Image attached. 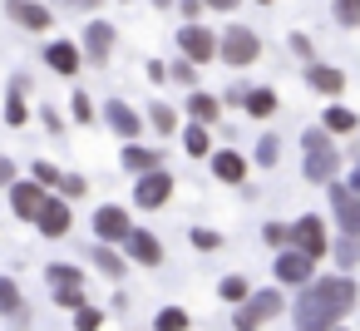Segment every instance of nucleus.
Here are the masks:
<instances>
[{"mask_svg": "<svg viewBox=\"0 0 360 331\" xmlns=\"http://www.w3.org/2000/svg\"><path fill=\"white\" fill-rule=\"evenodd\" d=\"M70 6H75V11H99L104 0H70Z\"/></svg>", "mask_w": 360, "mask_h": 331, "instance_id": "8fccbe9b", "label": "nucleus"}, {"mask_svg": "<svg viewBox=\"0 0 360 331\" xmlns=\"http://www.w3.org/2000/svg\"><path fill=\"white\" fill-rule=\"evenodd\" d=\"M70 227H75V213H70V203L60 198V193H50L45 203H40V213H35V232L40 237H70Z\"/></svg>", "mask_w": 360, "mask_h": 331, "instance_id": "0eeeda50", "label": "nucleus"}, {"mask_svg": "<svg viewBox=\"0 0 360 331\" xmlns=\"http://www.w3.org/2000/svg\"><path fill=\"white\" fill-rule=\"evenodd\" d=\"M257 6H271V0H257Z\"/></svg>", "mask_w": 360, "mask_h": 331, "instance_id": "603ef678", "label": "nucleus"}, {"mask_svg": "<svg viewBox=\"0 0 360 331\" xmlns=\"http://www.w3.org/2000/svg\"><path fill=\"white\" fill-rule=\"evenodd\" d=\"M217 60H222V65H232V70L257 65V60H262V35H257V30H247V25H227V30L217 35Z\"/></svg>", "mask_w": 360, "mask_h": 331, "instance_id": "7ed1b4c3", "label": "nucleus"}, {"mask_svg": "<svg viewBox=\"0 0 360 331\" xmlns=\"http://www.w3.org/2000/svg\"><path fill=\"white\" fill-rule=\"evenodd\" d=\"M311 267H316V262H306L296 247H286V252H276L271 277H276V287H306V282H311Z\"/></svg>", "mask_w": 360, "mask_h": 331, "instance_id": "4468645a", "label": "nucleus"}, {"mask_svg": "<svg viewBox=\"0 0 360 331\" xmlns=\"http://www.w3.org/2000/svg\"><path fill=\"white\" fill-rule=\"evenodd\" d=\"M153 331H188V311L183 306H163L158 321H153Z\"/></svg>", "mask_w": 360, "mask_h": 331, "instance_id": "72a5a7b5", "label": "nucleus"}, {"mask_svg": "<svg viewBox=\"0 0 360 331\" xmlns=\"http://www.w3.org/2000/svg\"><path fill=\"white\" fill-rule=\"evenodd\" d=\"M345 188H350V193H360V163H355V178H350Z\"/></svg>", "mask_w": 360, "mask_h": 331, "instance_id": "3c124183", "label": "nucleus"}, {"mask_svg": "<svg viewBox=\"0 0 360 331\" xmlns=\"http://www.w3.org/2000/svg\"><path fill=\"white\" fill-rule=\"evenodd\" d=\"M129 232H134L129 208H119V203L94 208V237H99V247H124V237H129Z\"/></svg>", "mask_w": 360, "mask_h": 331, "instance_id": "423d86ee", "label": "nucleus"}, {"mask_svg": "<svg viewBox=\"0 0 360 331\" xmlns=\"http://www.w3.org/2000/svg\"><path fill=\"white\" fill-rule=\"evenodd\" d=\"M217 296H222V301H232V306H242V301L252 296V287H247V277H237V272H232V277H222V282H217Z\"/></svg>", "mask_w": 360, "mask_h": 331, "instance_id": "c756f323", "label": "nucleus"}, {"mask_svg": "<svg viewBox=\"0 0 360 331\" xmlns=\"http://www.w3.org/2000/svg\"><path fill=\"white\" fill-rule=\"evenodd\" d=\"M183 114H193V124H202V129H207V124H217V114H222V99H217V94H207V89H193Z\"/></svg>", "mask_w": 360, "mask_h": 331, "instance_id": "b1692460", "label": "nucleus"}, {"mask_svg": "<svg viewBox=\"0 0 360 331\" xmlns=\"http://www.w3.org/2000/svg\"><path fill=\"white\" fill-rule=\"evenodd\" d=\"M242 6V0H202V11H222V15H232Z\"/></svg>", "mask_w": 360, "mask_h": 331, "instance_id": "a18cd8bd", "label": "nucleus"}, {"mask_svg": "<svg viewBox=\"0 0 360 331\" xmlns=\"http://www.w3.org/2000/svg\"><path fill=\"white\" fill-rule=\"evenodd\" d=\"M242 109H247L252 119H271V114H276V89H266V85L242 89Z\"/></svg>", "mask_w": 360, "mask_h": 331, "instance_id": "393cba45", "label": "nucleus"}, {"mask_svg": "<svg viewBox=\"0 0 360 331\" xmlns=\"http://www.w3.org/2000/svg\"><path fill=\"white\" fill-rule=\"evenodd\" d=\"M99 326H104V311H99V306H89V301H84V306H79V311H75V331H99Z\"/></svg>", "mask_w": 360, "mask_h": 331, "instance_id": "58836bf2", "label": "nucleus"}, {"mask_svg": "<svg viewBox=\"0 0 360 331\" xmlns=\"http://www.w3.org/2000/svg\"><path fill=\"white\" fill-rule=\"evenodd\" d=\"M242 306H247V311H252V316L266 326L271 316H281V311H286V296H281V287H266V292H252Z\"/></svg>", "mask_w": 360, "mask_h": 331, "instance_id": "412c9836", "label": "nucleus"}, {"mask_svg": "<svg viewBox=\"0 0 360 331\" xmlns=\"http://www.w3.org/2000/svg\"><path fill=\"white\" fill-rule=\"evenodd\" d=\"M301 154H306V178L311 183H335V173H340V149H335V139L326 134V129H306L301 134Z\"/></svg>", "mask_w": 360, "mask_h": 331, "instance_id": "f03ea898", "label": "nucleus"}, {"mask_svg": "<svg viewBox=\"0 0 360 331\" xmlns=\"http://www.w3.org/2000/svg\"><path fill=\"white\" fill-rule=\"evenodd\" d=\"M178 50H183L188 65H212L217 60V35L207 25H183L178 30Z\"/></svg>", "mask_w": 360, "mask_h": 331, "instance_id": "6e6552de", "label": "nucleus"}, {"mask_svg": "<svg viewBox=\"0 0 360 331\" xmlns=\"http://www.w3.org/2000/svg\"><path fill=\"white\" fill-rule=\"evenodd\" d=\"M207 158H212V178H222V183H242V178H247V154H237V149H212Z\"/></svg>", "mask_w": 360, "mask_h": 331, "instance_id": "aec40b11", "label": "nucleus"}, {"mask_svg": "<svg viewBox=\"0 0 360 331\" xmlns=\"http://www.w3.org/2000/svg\"><path fill=\"white\" fill-rule=\"evenodd\" d=\"M40 119H45V129H50V134H65V119H60L55 109H40Z\"/></svg>", "mask_w": 360, "mask_h": 331, "instance_id": "49530a36", "label": "nucleus"}, {"mask_svg": "<svg viewBox=\"0 0 360 331\" xmlns=\"http://www.w3.org/2000/svg\"><path fill=\"white\" fill-rule=\"evenodd\" d=\"M355 109H345V104H326V114H321V129L335 139V134H355Z\"/></svg>", "mask_w": 360, "mask_h": 331, "instance_id": "a878e982", "label": "nucleus"}, {"mask_svg": "<svg viewBox=\"0 0 360 331\" xmlns=\"http://www.w3.org/2000/svg\"><path fill=\"white\" fill-rule=\"evenodd\" d=\"M84 193H89V178H84V173H65V178H60V198H65V203H70V198H84Z\"/></svg>", "mask_w": 360, "mask_h": 331, "instance_id": "e433bc0d", "label": "nucleus"}, {"mask_svg": "<svg viewBox=\"0 0 360 331\" xmlns=\"http://www.w3.org/2000/svg\"><path fill=\"white\" fill-rule=\"evenodd\" d=\"M168 193H173V173L168 168H153V173H139V183H134V203L139 208H163L168 203Z\"/></svg>", "mask_w": 360, "mask_h": 331, "instance_id": "9b49d317", "label": "nucleus"}, {"mask_svg": "<svg viewBox=\"0 0 360 331\" xmlns=\"http://www.w3.org/2000/svg\"><path fill=\"white\" fill-rule=\"evenodd\" d=\"M0 316H6L11 326H30V306H25V292L15 277L0 272Z\"/></svg>", "mask_w": 360, "mask_h": 331, "instance_id": "dca6fc26", "label": "nucleus"}, {"mask_svg": "<svg viewBox=\"0 0 360 331\" xmlns=\"http://www.w3.org/2000/svg\"><path fill=\"white\" fill-rule=\"evenodd\" d=\"M178 11H183V20H188V25H198V15H202V0H178Z\"/></svg>", "mask_w": 360, "mask_h": 331, "instance_id": "c03bdc74", "label": "nucleus"}, {"mask_svg": "<svg viewBox=\"0 0 360 331\" xmlns=\"http://www.w3.org/2000/svg\"><path fill=\"white\" fill-rule=\"evenodd\" d=\"M11 183H15V163L0 154V188H11Z\"/></svg>", "mask_w": 360, "mask_h": 331, "instance_id": "de8ad7c7", "label": "nucleus"}, {"mask_svg": "<svg viewBox=\"0 0 360 331\" xmlns=\"http://www.w3.org/2000/svg\"><path fill=\"white\" fill-rule=\"evenodd\" d=\"M355 282L345 277V272H335V277H316V282H306L301 287V296H296V306H291V321H296V331H335L350 311H355Z\"/></svg>", "mask_w": 360, "mask_h": 331, "instance_id": "f257e3e1", "label": "nucleus"}, {"mask_svg": "<svg viewBox=\"0 0 360 331\" xmlns=\"http://www.w3.org/2000/svg\"><path fill=\"white\" fill-rule=\"evenodd\" d=\"M124 252H129L124 262H139V267H158V262H163V242H158L148 227H134V232L124 237Z\"/></svg>", "mask_w": 360, "mask_h": 331, "instance_id": "2eb2a0df", "label": "nucleus"}, {"mask_svg": "<svg viewBox=\"0 0 360 331\" xmlns=\"http://www.w3.org/2000/svg\"><path fill=\"white\" fill-rule=\"evenodd\" d=\"M114 35H119V30H114L109 20H99V15H94V20L84 25L79 55H84V60H94V65H109V55H114Z\"/></svg>", "mask_w": 360, "mask_h": 331, "instance_id": "1a4fd4ad", "label": "nucleus"}, {"mask_svg": "<svg viewBox=\"0 0 360 331\" xmlns=\"http://www.w3.org/2000/svg\"><path fill=\"white\" fill-rule=\"evenodd\" d=\"M330 257H335L340 267H355V262H360V237H340V242H330Z\"/></svg>", "mask_w": 360, "mask_h": 331, "instance_id": "473e14b6", "label": "nucleus"}, {"mask_svg": "<svg viewBox=\"0 0 360 331\" xmlns=\"http://www.w3.org/2000/svg\"><path fill=\"white\" fill-rule=\"evenodd\" d=\"M70 119H75V124H94V119H99V109H94V99H89L84 89H75V99H70Z\"/></svg>", "mask_w": 360, "mask_h": 331, "instance_id": "7c9ffc66", "label": "nucleus"}, {"mask_svg": "<svg viewBox=\"0 0 360 331\" xmlns=\"http://www.w3.org/2000/svg\"><path fill=\"white\" fill-rule=\"evenodd\" d=\"M148 80L163 85V80H168V65H163V60H148Z\"/></svg>", "mask_w": 360, "mask_h": 331, "instance_id": "09e8293b", "label": "nucleus"}, {"mask_svg": "<svg viewBox=\"0 0 360 331\" xmlns=\"http://www.w3.org/2000/svg\"><path fill=\"white\" fill-rule=\"evenodd\" d=\"M306 85H311L316 94H326V99L335 104V94L345 89V75H340L335 65H321V60H311V65H306Z\"/></svg>", "mask_w": 360, "mask_h": 331, "instance_id": "6ab92c4d", "label": "nucleus"}, {"mask_svg": "<svg viewBox=\"0 0 360 331\" xmlns=\"http://www.w3.org/2000/svg\"><path fill=\"white\" fill-rule=\"evenodd\" d=\"M99 119H104L124 144H139V134H143V114H134V104H124V99H109V104L99 109Z\"/></svg>", "mask_w": 360, "mask_h": 331, "instance_id": "9d476101", "label": "nucleus"}, {"mask_svg": "<svg viewBox=\"0 0 360 331\" xmlns=\"http://www.w3.org/2000/svg\"><path fill=\"white\" fill-rule=\"evenodd\" d=\"M335 331H345V326H335Z\"/></svg>", "mask_w": 360, "mask_h": 331, "instance_id": "864d4df0", "label": "nucleus"}, {"mask_svg": "<svg viewBox=\"0 0 360 331\" xmlns=\"http://www.w3.org/2000/svg\"><path fill=\"white\" fill-rule=\"evenodd\" d=\"M330 188V208L340 223V237H360V193H350L345 183H326Z\"/></svg>", "mask_w": 360, "mask_h": 331, "instance_id": "ddd939ff", "label": "nucleus"}, {"mask_svg": "<svg viewBox=\"0 0 360 331\" xmlns=\"http://www.w3.org/2000/svg\"><path fill=\"white\" fill-rule=\"evenodd\" d=\"M330 11L345 30H360V0H330Z\"/></svg>", "mask_w": 360, "mask_h": 331, "instance_id": "f704fd0d", "label": "nucleus"}, {"mask_svg": "<svg viewBox=\"0 0 360 331\" xmlns=\"http://www.w3.org/2000/svg\"><path fill=\"white\" fill-rule=\"evenodd\" d=\"M257 163H262V168H276V163H281V139H276V134H266V139L257 144Z\"/></svg>", "mask_w": 360, "mask_h": 331, "instance_id": "c9c22d12", "label": "nucleus"}, {"mask_svg": "<svg viewBox=\"0 0 360 331\" xmlns=\"http://www.w3.org/2000/svg\"><path fill=\"white\" fill-rule=\"evenodd\" d=\"M45 282H50L55 306H65V311H79L84 306V272L75 262H50L45 267Z\"/></svg>", "mask_w": 360, "mask_h": 331, "instance_id": "20e7f679", "label": "nucleus"}, {"mask_svg": "<svg viewBox=\"0 0 360 331\" xmlns=\"http://www.w3.org/2000/svg\"><path fill=\"white\" fill-rule=\"evenodd\" d=\"M119 163H124V168L139 178V173H153V168H163V154H158V149H143V144H124Z\"/></svg>", "mask_w": 360, "mask_h": 331, "instance_id": "5701e85b", "label": "nucleus"}, {"mask_svg": "<svg viewBox=\"0 0 360 331\" xmlns=\"http://www.w3.org/2000/svg\"><path fill=\"white\" fill-rule=\"evenodd\" d=\"M168 80H178V85H198V65H188L183 55L168 65Z\"/></svg>", "mask_w": 360, "mask_h": 331, "instance_id": "ea45409f", "label": "nucleus"}, {"mask_svg": "<svg viewBox=\"0 0 360 331\" xmlns=\"http://www.w3.org/2000/svg\"><path fill=\"white\" fill-rule=\"evenodd\" d=\"M232 326H237V331H262V321H257V316H252L247 306H237V316H232Z\"/></svg>", "mask_w": 360, "mask_h": 331, "instance_id": "37998d69", "label": "nucleus"}, {"mask_svg": "<svg viewBox=\"0 0 360 331\" xmlns=\"http://www.w3.org/2000/svg\"><path fill=\"white\" fill-rule=\"evenodd\" d=\"M60 178H65V173H60L50 158H35V163H30V183H40L45 193H55V188H60Z\"/></svg>", "mask_w": 360, "mask_h": 331, "instance_id": "c85d7f7f", "label": "nucleus"}, {"mask_svg": "<svg viewBox=\"0 0 360 331\" xmlns=\"http://www.w3.org/2000/svg\"><path fill=\"white\" fill-rule=\"evenodd\" d=\"M291 247L306 257V262H321L326 252H330V232H326V218H316V213H301L296 223H291Z\"/></svg>", "mask_w": 360, "mask_h": 331, "instance_id": "39448f33", "label": "nucleus"}, {"mask_svg": "<svg viewBox=\"0 0 360 331\" xmlns=\"http://www.w3.org/2000/svg\"><path fill=\"white\" fill-rule=\"evenodd\" d=\"M286 45H291V55H296V60H306V65L316 60V50H311V35H286Z\"/></svg>", "mask_w": 360, "mask_h": 331, "instance_id": "79ce46f5", "label": "nucleus"}, {"mask_svg": "<svg viewBox=\"0 0 360 331\" xmlns=\"http://www.w3.org/2000/svg\"><path fill=\"white\" fill-rule=\"evenodd\" d=\"M89 257H94V267H99L104 277H114V282L129 272V262H124V252H119V247H99V242H94V247H89Z\"/></svg>", "mask_w": 360, "mask_h": 331, "instance_id": "bb28decb", "label": "nucleus"}, {"mask_svg": "<svg viewBox=\"0 0 360 331\" xmlns=\"http://www.w3.org/2000/svg\"><path fill=\"white\" fill-rule=\"evenodd\" d=\"M45 198H50V193H45L40 183H30V178H15V183H11V208H15L20 223H35V213H40Z\"/></svg>", "mask_w": 360, "mask_h": 331, "instance_id": "f3484780", "label": "nucleus"}, {"mask_svg": "<svg viewBox=\"0 0 360 331\" xmlns=\"http://www.w3.org/2000/svg\"><path fill=\"white\" fill-rule=\"evenodd\" d=\"M6 124H11V129H25V124H30V104H25V75H15V80H11V89H6Z\"/></svg>", "mask_w": 360, "mask_h": 331, "instance_id": "4be33fe9", "label": "nucleus"}, {"mask_svg": "<svg viewBox=\"0 0 360 331\" xmlns=\"http://www.w3.org/2000/svg\"><path fill=\"white\" fill-rule=\"evenodd\" d=\"M183 149H188L193 158H207V154H212V134H207L202 124H188V129H183Z\"/></svg>", "mask_w": 360, "mask_h": 331, "instance_id": "cd10ccee", "label": "nucleus"}, {"mask_svg": "<svg viewBox=\"0 0 360 331\" xmlns=\"http://www.w3.org/2000/svg\"><path fill=\"white\" fill-rule=\"evenodd\" d=\"M262 237H266L276 252H286V247H291V223H266V227H262Z\"/></svg>", "mask_w": 360, "mask_h": 331, "instance_id": "4c0bfd02", "label": "nucleus"}, {"mask_svg": "<svg viewBox=\"0 0 360 331\" xmlns=\"http://www.w3.org/2000/svg\"><path fill=\"white\" fill-rule=\"evenodd\" d=\"M148 124H153L158 134H173V129H178V109H173V104H153V109H148Z\"/></svg>", "mask_w": 360, "mask_h": 331, "instance_id": "2f4dec72", "label": "nucleus"}, {"mask_svg": "<svg viewBox=\"0 0 360 331\" xmlns=\"http://www.w3.org/2000/svg\"><path fill=\"white\" fill-rule=\"evenodd\" d=\"M193 247H198V252H212V247H222V232H212V227H193Z\"/></svg>", "mask_w": 360, "mask_h": 331, "instance_id": "a19ab883", "label": "nucleus"}, {"mask_svg": "<svg viewBox=\"0 0 360 331\" xmlns=\"http://www.w3.org/2000/svg\"><path fill=\"white\" fill-rule=\"evenodd\" d=\"M6 15H11L20 30H30V35H45V30L55 25V11L40 6V0H6Z\"/></svg>", "mask_w": 360, "mask_h": 331, "instance_id": "f8f14e48", "label": "nucleus"}, {"mask_svg": "<svg viewBox=\"0 0 360 331\" xmlns=\"http://www.w3.org/2000/svg\"><path fill=\"white\" fill-rule=\"evenodd\" d=\"M45 65H50L55 75L75 80V75H79V65H84V55H79V45H75V40H50V45H45Z\"/></svg>", "mask_w": 360, "mask_h": 331, "instance_id": "a211bd4d", "label": "nucleus"}]
</instances>
